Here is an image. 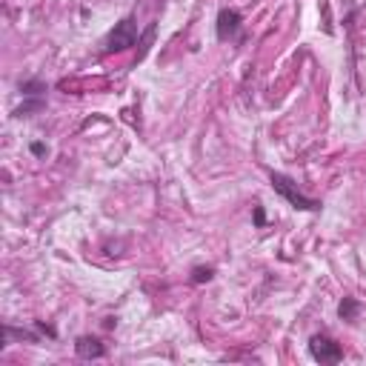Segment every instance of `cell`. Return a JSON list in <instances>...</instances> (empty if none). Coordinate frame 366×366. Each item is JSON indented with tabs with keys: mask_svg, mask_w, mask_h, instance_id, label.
Instances as JSON below:
<instances>
[{
	"mask_svg": "<svg viewBox=\"0 0 366 366\" xmlns=\"http://www.w3.org/2000/svg\"><path fill=\"white\" fill-rule=\"evenodd\" d=\"M74 352H77V358H83V360H97V358H103V355H106V349H103V344L97 341V337H92V335L77 337Z\"/></svg>",
	"mask_w": 366,
	"mask_h": 366,
	"instance_id": "obj_5",
	"label": "cell"
},
{
	"mask_svg": "<svg viewBox=\"0 0 366 366\" xmlns=\"http://www.w3.org/2000/svg\"><path fill=\"white\" fill-rule=\"evenodd\" d=\"M215 278V269L212 266H195L192 269V283H209Z\"/></svg>",
	"mask_w": 366,
	"mask_h": 366,
	"instance_id": "obj_8",
	"label": "cell"
},
{
	"mask_svg": "<svg viewBox=\"0 0 366 366\" xmlns=\"http://www.w3.org/2000/svg\"><path fill=\"white\" fill-rule=\"evenodd\" d=\"M309 355L315 360H321V363H337L344 358V349H341V344H335L329 335H312Z\"/></svg>",
	"mask_w": 366,
	"mask_h": 366,
	"instance_id": "obj_4",
	"label": "cell"
},
{
	"mask_svg": "<svg viewBox=\"0 0 366 366\" xmlns=\"http://www.w3.org/2000/svg\"><path fill=\"white\" fill-rule=\"evenodd\" d=\"M358 312H360V303H358L355 298H344L341 306H337V315H341L344 321H355Z\"/></svg>",
	"mask_w": 366,
	"mask_h": 366,
	"instance_id": "obj_6",
	"label": "cell"
},
{
	"mask_svg": "<svg viewBox=\"0 0 366 366\" xmlns=\"http://www.w3.org/2000/svg\"><path fill=\"white\" fill-rule=\"evenodd\" d=\"M269 183H272V189H275L286 203H289V206L301 209V212H321V200L306 198V195L298 189V183H295L289 175L272 172V175H269Z\"/></svg>",
	"mask_w": 366,
	"mask_h": 366,
	"instance_id": "obj_1",
	"label": "cell"
},
{
	"mask_svg": "<svg viewBox=\"0 0 366 366\" xmlns=\"http://www.w3.org/2000/svg\"><path fill=\"white\" fill-rule=\"evenodd\" d=\"M215 32H218V40H241V32H244V17L238 9H221L218 12V26H215Z\"/></svg>",
	"mask_w": 366,
	"mask_h": 366,
	"instance_id": "obj_3",
	"label": "cell"
},
{
	"mask_svg": "<svg viewBox=\"0 0 366 366\" xmlns=\"http://www.w3.org/2000/svg\"><path fill=\"white\" fill-rule=\"evenodd\" d=\"M255 223L264 226L266 223V215H264V206H255Z\"/></svg>",
	"mask_w": 366,
	"mask_h": 366,
	"instance_id": "obj_9",
	"label": "cell"
},
{
	"mask_svg": "<svg viewBox=\"0 0 366 366\" xmlns=\"http://www.w3.org/2000/svg\"><path fill=\"white\" fill-rule=\"evenodd\" d=\"M20 92H23L26 97H40V95L46 92V83H40V81H26V83H20Z\"/></svg>",
	"mask_w": 366,
	"mask_h": 366,
	"instance_id": "obj_7",
	"label": "cell"
},
{
	"mask_svg": "<svg viewBox=\"0 0 366 366\" xmlns=\"http://www.w3.org/2000/svg\"><path fill=\"white\" fill-rule=\"evenodd\" d=\"M138 43V20L135 17H123L120 23H115V29L106 35V51H126Z\"/></svg>",
	"mask_w": 366,
	"mask_h": 366,
	"instance_id": "obj_2",
	"label": "cell"
}]
</instances>
